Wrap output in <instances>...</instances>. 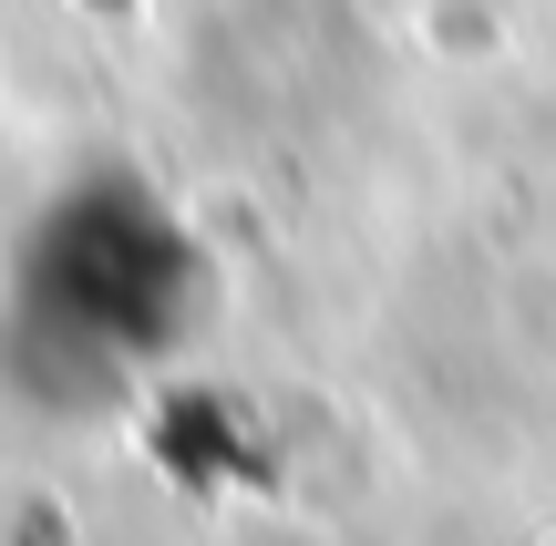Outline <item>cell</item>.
Wrapping results in <instances>:
<instances>
[{
	"label": "cell",
	"mask_w": 556,
	"mask_h": 546,
	"mask_svg": "<svg viewBox=\"0 0 556 546\" xmlns=\"http://www.w3.org/2000/svg\"><path fill=\"white\" fill-rule=\"evenodd\" d=\"M206 320V238L135 165L52 176L0 238V382L52 423L124 412Z\"/></svg>",
	"instance_id": "1"
}]
</instances>
